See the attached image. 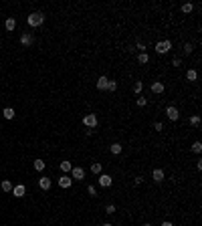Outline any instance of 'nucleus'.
Listing matches in <instances>:
<instances>
[{"label":"nucleus","instance_id":"nucleus-1","mask_svg":"<svg viewBox=\"0 0 202 226\" xmlns=\"http://www.w3.org/2000/svg\"><path fill=\"white\" fill-rule=\"evenodd\" d=\"M26 20H29V26H41L45 22V14L43 12H33V14L26 16Z\"/></svg>","mask_w":202,"mask_h":226},{"label":"nucleus","instance_id":"nucleus-2","mask_svg":"<svg viewBox=\"0 0 202 226\" xmlns=\"http://www.w3.org/2000/svg\"><path fill=\"white\" fill-rule=\"evenodd\" d=\"M172 48V43L170 40H160V43H156V53H160V55H166Z\"/></svg>","mask_w":202,"mask_h":226},{"label":"nucleus","instance_id":"nucleus-3","mask_svg":"<svg viewBox=\"0 0 202 226\" xmlns=\"http://www.w3.org/2000/svg\"><path fill=\"white\" fill-rule=\"evenodd\" d=\"M83 123H85L89 129H95V127H97V115H95V113L85 115V117H83Z\"/></svg>","mask_w":202,"mask_h":226},{"label":"nucleus","instance_id":"nucleus-4","mask_svg":"<svg viewBox=\"0 0 202 226\" xmlns=\"http://www.w3.org/2000/svg\"><path fill=\"white\" fill-rule=\"evenodd\" d=\"M166 115H168L170 121H178L180 119V111L176 109L174 105H168V107H166Z\"/></svg>","mask_w":202,"mask_h":226},{"label":"nucleus","instance_id":"nucleus-5","mask_svg":"<svg viewBox=\"0 0 202 226\" xmlns=\"http://www.w3.org/2000/svg\"><path fill=\"white\" fill-rule=\"evenodd\" d=\"M111 184H113V178H111L109 174H99V186H103V188H109Z\"/></svg>","mask_w":202,"mask_h":226},{"label":"nucleus","instance_id":"nucleus-6","mask_svg":"<svg viewBox=\"0 0 202 226\" xmlns=\"http://www.w3.org/2000/svg\"><path fill=\"white\" fill-rule=\"evenodd\" d=\"M85 178V170L83 168H73L71 170V180H83Z\"/></svg>","mask_w":202,"mask_h":226},{"label":"nucleus","instance_id":"nucleus-7","mask_svg":"<svg viewBox=\"0 0 202 226\" xmlns=\"http://www.w3.org/2000/svg\"><path fill=\"white\" fill-rule=\"evenodd\" d=\"M152 178H154V182H164V178H166V174H164V170H154V172H152Z\"/></svg>","mask_w":202,"mask_h":226},{"label":"nucleus","instance_id":"nucleus-8","mask_svg":"<svg viewBox=\"0 0 202 226\" xmlns=\"http://www.w3.org/2000/svg\"><path fill=\"white\" fill-rule=\"evenodd\" d=\"M152 93L162 95V93H164V83L162 81H154V83H152Z\"/></svg>","mask_w":202,"mask_h":226},{"label":"nucleus","instance_id":"nucleus-9","mask_svg":"<svg viewBox=\"0 0 202 226\" xmlns=\"http://www.w3.org/2000/svg\"><path fill=\"white\" fill-rule=\"evenodd\" d=\"M71 184H73L71 176H61V178H59V186L61 188H71Z\"/></svg>","mask_w":202,"mask_h":226},{"label":"nucleus","instance_id":"nucleus-10","mask_svg":"<svg viewBox=\"0 0 202 226\" xmlns=\"http://www.w3.org/2000/svg\"><path fill=\"white\" fill-rule=\"evenodd\" d=\"M12 194H14L16 198H22L24 194H26V188H24L22 184H18V186H14V188H12Z\"/></svg>","mask_w":202,"mask_h":226},{"label":"nucleus","instance_id":"nucleus-11","mask_svg":"<svg viewBox=\"0 0 202 226\" xmlns=\"http://www.w3.org/2000/svg\"><path fill=\"white\" fill-rule=\"evenodd\" d=\"M107 83H109V79H107L105 75H101V77L97 79V89H101V91H105V89H107Z\"/></svg>","mask_w":202,"mask_h":226},{"label":"nucleus","instance_id":"nucleus-12","mask_svg":"<svg viewBox=\"0 0 202 226\" xmlns=\"http://www.w3.org/2000/svg\"><path fill=\"white\" fill-rule=\"evenodd\" d=\"M20 44H22V47H30V44H33V36H30V34H20Z\"/></svg>","mask_w":202,"mask_h":226},{"label":"nucleus","instance_id":"nucleus-13","mask_svg":"<svg viewBox=\"0 0 202 226\" xmlns=\"http://www.w3.org/2000/svg\"><path fill=\"white\" fill-rule=\"evenodd\" d=\"M39 186H41V190H49L51 188V178H39Z\"/></svg>","mask_w":202,"mask_h":226},{"label":"nucleus","instance_id":"nucleus-14","mask_svg":"<svg viewBox=\"0 0 202 226\" xmlns=\"http://www.w3.org/2000/svg\"><path fill=\"white\" fill-rule=\"evenodd\" d=\"M109 151H111L113 155L121 154V144H111V145H109Z\"/></svg>","mask_w":202,"mask_h":226},{"label":"nucleus","instance_id":"nucleus-15","mask_svg":"<svg viewBox=\"0 0 202 226\" xmlns=\"http://www.w3.org/2000/svg\"><path fill=\"white\" fill-rule=\"evenodd\" d=\"M71 170H73L71 162H61V172H63V174H69Z\"/></svg>","mask_w":202,"mask_h":226},{"label":"nucleus","instance_id":"nucleus-16","mask_svg":"<svg viewBox=\"0 0 202 226\" xmlns=\"http://www.w3.org/2000/svg\"><path fill=\"white\" fill-rule=\"evenodd\" d=\"M2 115H4L6 119H12V117H14L16 113H14V109H12V107H6V109L2 111Z\"/></svg>","mask_w":202,"mask_h":226},{"label":"nucleus","instance_id":"nucleus-17","mask_svg":"<svg viewBox=\"0 0 202 226\" xmlns=\"http://www.w3.org/2000/svg\"><path fill=\"white\" fill-rule=\"evenodd\" d=\"M0 188H2V192H12V184L8 180H4V182L0 184Z\"/></svg>","mask_w":202,"mask_h":226},{"label":"nucleus","instance_id":"nucleus-18","mask_svg":"<svg viewBox=\"0 0 202 226\" xmlns=\"http://www.w3.org/2000/svg\"><path fill=\"white\" fill-rule=\"evenodd\" d=\"M186 79H188V81H196V79H198V73L194 71V69H190V71L186 73Z\"/></svg>","mask_w":202,"mask_h":226},{"label":"nucleus","instance_id":"nucleus-19","mask_svg":"<svg viewBox=\"0 0 202 226\" xmlns=\"http://www.w3.org/2000/svg\"><path fill=\"white\" fill-rule=\"evenodd\" d=\"M4 26H6V30H14V29H16V20H14V18H8Z\"/></svg>","mask_w":202,"mask_h":226},{"label":"nucleus","instance_id":"nucleus-20","mask_svg":"<svg viewBox=\"0 0 202 226\" xmlns=\"http://www.w3.org/2000/svg\"><path fill=\"white\" fill-rule=\"evenodd\" d=\"M192 10H194L192 2H184V4H182V12H186V14H188V12H192Z\"/></svg>","mask_w":202,"mask_h":226},{"label":"nucleus","instance_id":"nucleus-21","mask_svg":"<svg viewBox=\"0 0 202 226\" xmlns=\"http://www.w3.org/2000/svg\"><path fill=\"white\" fill-rule=\"evenodd\" d=\"M190 123H192L194 127H200V123H202L200 115H192V117H190Z\"/></svg>","mask_w":202,"mask_h":226},{"label":"nucleus","instance_id":"nucleus-22","mask_svg":"<svg viewBox=\"0 0 202 226\" xmlns=\"http://www.w3.org/2000/svg\"><path fill=\"white\" fill-rule=\"evenodd\" d=\"M34 170H37V172H43V170H45V162H43V159H34Z\"/></svg>","mask_w":202,"mask_h":226},{"label":"nucleus","instance_id":"nucleus-23","mask_svg":"<svg viewBox=\"0 0 202 226\" xmlns=\"http://www.w3.org/2000/svg\"><path fill=\"white\" fill-rule=\"evenodd\" d=\"M138 61H140V63H142V65H146V63H148V61H150V57H148V53H140V55H138Z\"/></svg>","mask_w":202,"mask_h":226},{"label":"nucleus","instance_id":"nucleus-24","mask_svg":"<svg viewBox=\"0 0 202 226\" xmlns=\"http://www.w3.org/2000/svg\"><path fill=\"white\" fill-rule=\"evenodd\" d=\"M192 151H194V154H200V151H202V144H200V141H194V144H192Z\"/></svg>","mask_w":202,"mask_h":226},{"label":"nucleus","instance_id":"nucleus-25","mask_svg":"<svg viewBox=\"0 0 202 226\" xmlns=\"http://www.w3.org/2000/svg\"><path fill=\"white\" fill-rule=\"evenodd\" d=\"M192 51H194V44L192 43H186V44H184V55H190Z\"/></svg>","mask_w":202,"mask_h":226},{"label":"nucleus","instance_id":"nucleus-26","mask_svg":"<svg viewBox=\"0 0 202 226\" xmlns=\"http://www.w3.org/2000/svg\"><path fill=\"white\" fill-rule=\"evenodd\" d=\"M91 172H93V174H101V164H99V162L91 164Z\"/></svg>","mask_w":202,"mask_h":226},{"label":"nucleus","instance_id":"nucleus-27","mask_svg":"<svg viewBox=\"0 0 202 226\" xmlns=\"http://www.w3.org/2000/svg\"><path fill=\"white\" fill-rule=\"evenodd\" d=\"M142 89H144V83H142V81H135V85H134V93H142Z\"/></svg>","mask_w":202,"mask_h":226},{"label":"nucleus","instance_id":"nucleus-28","mask_svg":"<svg viewBox=\"0 0 202 226\" xmlns=\"http://www.w3.org/2000/svg\"><path fill=\"white\" fill-rule=\"evenodd\" d=\"M135 103H138L140 107H146V105H148V99H146V97H138V99H135Z\"/></svg>","mask_w":202,"mask_h":226},{"label":"nucleus","instance_id":"nucleus-29","mask_svg":"<svg viewBox=\"0 0 202 226\" xmlns=\"http://www.w3.org/2000/svg\"><path fill=\"white\" fill-rule=\"evenodd\" d=\"M107 89H109V91H115V89H117V81H109V83H107Z\"/></svg>","mask_w":202,"mask_h":226},{"label":"nucleus","instance_id":"nucleus-30","mask_svg":"<svg viewBox=\"0 0 202 226\" xmlns=\"http://www.w3.org/2000/svg\"><path fill=\"white\" fill-rule=\"evenodd\" d=\"M87 192L91 194V196H97V188L95 186H87Z\"/></svg>","mask_w":202,"mask_h":226},{"label":"nucleus","instance_id":"nucleus-31","mask_svg":"<svg viewBox=\"0 0 202 226\" xmlns=\"http://www.w3.org/2000/svg\"><path fill=\"white\" fill-rule=\"evenodd\" d=\"M172 65H174V67H180V65H182V59H180V57H176V59L172 61Z\"/></svg>","mask_w":202,"mask_h":226},{"label":"nucleus","instance_id":"nucleus-32","mask_svg":"<svg viewBox=\"0 0 202 226\" xmlns=\"http://www.w3.org/2000/svg\"><path fill=\"white\" fill-rule=\"evenodd\" d=\"M105 212H107V214H113V212H115V206H113V204H109V206L105 208Z\"/></svg>","mask_w":202,"mask_h":226},{"label":"nucleus","instance_id":"nucleus-33","mask_svg":"<svg viewBox=\"0 0 202 226\" xmlns=\"http://www.w3.org/2000/svg\"><path fill=\"white\" fill-rule=\"evenodd\" d=\"M135 48H140V53H146V44L144 43H138V44H135Z\"/></svg>","mask_w":202,"mask_h":226},{"label":"nucleus","instance_id":"nucleus-34","mask_svg":"<svg viewBox=\"0 0 202 226\" xmlns=\"http://www.w3.org/2000/svg\"><path fill=\"white\" fill-rule=\"evenodd\" d=\"M154 129L162 131V129H164V123H160V121H156V123H154Z\"/></svg>","mask_w":202,"mask_h":226},{"label":"nucleus","instance_id":"nucleus-35","mask_svg":"<svg viewBox=\"0 0 202 226\" xmlns=\"http://www.w3.org/2000/svg\"><path fill=\"white\" fill-rule=\"evenodd\" d=\"M142 182H144V178H135V180H134V184H135V186H140Z\"/></svg>","mask_w":202,"mask_h":226},{"label":"nucleus","instance_id":"nucleus-36","mask_svg":"<svg viewBox=\"0 0 202 226\" xmlns=\"http://www.w3.org/2000/svg\"><path fill=\"white\" fill-rule=\"evenodd\" d=\"M162 226H174V224H172L170 220H166V222H162Z\"/></svg>","mask_w":202,"mask_h":226},{"label":"nucleus","instance_id":"nucleus-37","mask_svg":"<svg viewBox=\"0 0 202 226\" xmlns=\"http://www.w3.org/2000/svg\"><path fill=\"white\" fill-rule=\"evenodd\" d=\"M103 226H113V224H109V222H107V224H103Z\"/></svg>","mask_w":202,"mask_h":226},{"label":"nucleus","instance_id":"nucleus-38","mask_svg":"<svg viewBox=\"0 0 202 226\" xmlns=\"http://www.w3.org/2000/svg\"><path fill=\"white\" fill-rule=\"evenodd\" d=\"M144 226H152V224H144Z\"/></svg>","mask_w":202,"mask_h":226}]
</instances>
